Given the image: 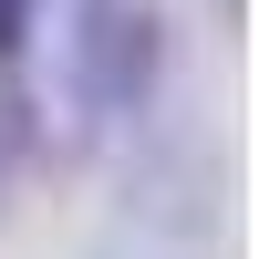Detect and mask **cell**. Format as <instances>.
I'll use <instances>...</instances> for the list:
<instances>
[{"instance_id": "6da1fadb", "label": "cell", "mask_w": 259, "mask_h": 259, "mask_svg": "<svg viewBox=\"0 0 259 259\" xmlns=\"http://www.w3.org/2000/svg\"><path fill=\"white\" fill-rule=\"evenodd\" d=\"M166 73V11L156 0H41L31 52H21V94L31 114H62L73 145H104L114 124H135L156 104Z\"/></svg>"}, {"instance_id": "7a4b0ae2", "label": "cell", "mask_w": 259, "mask_h": 259, "mask_svg": "<svg viewBox=\"0 0 259 259\" xmlns=\"http://www.w3.org/2000/svg\"><path fill=\"white\" fill-rule=\"evenodd\" d=\"M31 156H41V114H31L21 83H0V218H11V187H21Z\"/></svg>"}, {"instance_id": "3957f363", "label": "cell", "mask_w": 259, "mask_h": 259, "mask_svg": "<svg viewBox=\"0 0 259 259\" xmlns=\"http://www.w3.org/2000/svg\"><path fill=\"white\" fill-rule=\"evenodd\" d=\"M31 21H41V0H0V83L21 73V52H31Z\"/></svg>"}]
</instances>
